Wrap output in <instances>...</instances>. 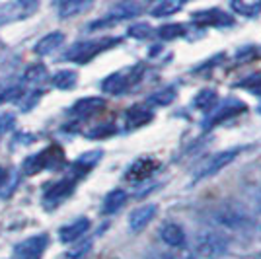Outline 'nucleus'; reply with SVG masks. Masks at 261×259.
I'll use <instances>...</instances> for the list:
<instances>
[{
  "instance_id": "f257e3e1",
  "label": "nucleus",
  "mask_w": 261,
  "mask_h": 259,
  "mask_svg": "<svg viewBox=\"0 0 261 259\" xmlns=\"http://www.w3.org/2000/svg\"><path fill=\"white\" fill-rule=\"evenodd\" d=\"M119 43L117 37H106V39H96V41H82V43L72 45L63 59L66 61H74V63H88L92 61L96 55H99L101 51H108L113 45Z\"/></svg>"
},
{
  "instance_id": "f03ea898",
  "label": "nucleus",
  "mask_w": 261,
  "mask_h": 259,
  "mask_svg": "<svg viewBox=\"0 0 261 259\" xmlns=\"http://www.w3.org/2000/svg\"><path fill=\"white\" fill-rule=\"evenodd\" d=\"M61 164H65V154H63L61 148L51 146V148H45V150L30 156V158L23 162V172L28 173V175H35V173L41 172V170L59 168Z\"/></svg>"
},
{
  "instance_id": "7ed1b4c3",
  "label": "nucleus",
  "mask_w": 261,
  "mask_h": 259,
  "mask_svg": "<svg viewBox=\"0 0 261 259\" xmlns=\"http://www.w3.org/2000/svg\"><path fill=\"white\" fill-rule=\"evenodd\" d=\"M39 8V0H12L0 6V25L12 22H22L33 16Z\"/></svg>"
},
{
  "instance_id": "20e7f679",
  "label": "nucleus",
  "mask_w": 261,
  "mask_h": 259,
  "mask_svg": "<svg viewBox=\"0 0 261 259\" xmlns=\"http://www.w3.org/2000/svg\"><path fill=\"white\" fill-rule=\"evenodd\" d=\"M226 248H228L226 240L213 230H205L195 238V251L203 257L217 259L226 251Z\"/></svg>"
},
{
  "instance_id": "39448f33",
  "label": "nucleus",
  "mask_w": 261,
  "mask_h": 259,
  "mask_svg": "<svg viewBox=\"0 0 261 259\" xmlns=\"http://www.w3.org/2000/svg\"><path fill=\"white\" fill-rule=\"evenodd\" d=\"M49 244V236L47 234H39V236L28 238L20 242L16 248H14V257L16 259H39L41 253L45 251Z\"/></svg>"
},
{
  "instance_id": "423d86ee",
  "label": "nucleus",
  "mask_w": 261,
  "mask_h": 259,
  "mask_svg": "<svg viewBox=\"0 0 261 259\" xmlns=\"http://www.w3.org/2000/svg\"><path fill=\"white\" fill-rule=\"evenodd\" d=\"M139 12H141L139 4H135V2H121V4H117L113 10L109 12L103 20L90 23V30H98V28H106V25H109V23H113V22L129 20V18H133V16H137Z\"/></svg>"
},
{
  "instance_id": "0eeeda50",
  "label": "nucleus",
  "mask_w": 261,
  "mask_h": 259,
  "mask_svg": "<svg viewBox=\"0 0 261 259\" xmlns=\"http://www.w3.org/2000/svg\"><path fill=\"white\" fill-rule=\"evenodd\" d=\"M236 156H238V150H236V148L220 152V154H217V156H213L207 164H203V168L195 173V177L197 179H201V177H207V175H215V173L220 172L222 168H226Z\"/></svg>"
},
{
  "instance_id": "6e6552de",
  "label": "nucleus",
  "mask_w": 261,
  "mask_h": 259,
  "mask_svg": "<svg viewBox=\"0 0 261 259\" xmlns=\"http://www.w3.org/2000/svg\"><path fill=\"white\" fill-rule=\"evenodd\" d=\"M74 191V179H59L45 187V203H59Z\"/></svg>"
},
{
  "instance_id": "1a4fd4ad",
  "label": "nucleus",
  "mask_w": 261,
  "mask_h": 259,
  "mask_svg": "<svg viewBox=\"0 0 261 259\" xmlns=\"http://www.w3.org/2000/svg\"><path fill=\"white\" fill-rule=\"evenodd\" d=\"M191 18H193L197 23H201V25H230V23L234 22L232 16L224 14V12L218 10V8L195 12Z\"/></svg>"
},
{
  "instance_id": "9d476101",
  "label": "nucleus",
  "mask_w": 261,
  "mask_h": 259,
  "mask_svg": "<svg viewBox=\"0 0 261 259\" xmlns=\"http://www.w3.org/2000/svg\"><path fill=\"white\" fill-rule=\"evenodd\" d=\"M94 6V0H57V10L61 18H72L84 14Z\"/></svg>"
},
{
  "instance_id": "9b49d317",
  "label": "nucleus",
  "mask_w": 261,
  "mask_h": 259,
  "mask_svg": "<svg viewBox=\"0 0 261 259\" xmlns=\"http://www.w3.org/2000/svg\"><path fill=\"white\" fill-rule=\"evenodd\" d=\"M101 108H103L101 97H84V99H78L76 103L70 108V113L78 119H86L94 113H98Z\"/></svg>"
},
{
  "instance_id": "f8f14e48",
  "label": "nucleus",
  "mask_w": 261,
  "mask_h": 259,
  "mask_svg": "<svg viewBox=\"0 0 261 259\" xmlns=\"http://www.w3.org/2000/svg\"><path fill=\"white\" fill-rule=\"evenodd\" d=\"M88 228H90V220H88V218H78L74 222H70V224H66V226L61 228L59 238H61V242L70 244V242L78 240L80 236H84L88 232Z\"/></svg>"
},
{
  "instance_id": "ddd939ff",
  "label": "nucleus",
  "mask_w": 261,
  "mask_h": 259,
  "mask_svg": "<svg viewBox=\"0 0 261 259\" xmlns=\"http://www.w3.org/2000/svg\"><path fill=\"white\" fill-rule=\"evenodd\" d=\"M156 215V205H144V206H139V209H135L129 216V226L130 230H135V232H139L142 228L146 226L150 220L154 218Z\"/></svg>"
},
{
  "instance_id": "4468645a",
  "label": "nucleus",
  "mask_w": 261,
  "mask_h": 259,
  "mask_svg": "<svg viewBox=\"0 0 261 259\" xmlns=\"http://www.w3.org/2000/svg\"><path fill=\"white\" fill-rule=\"evenodd\" d=\"M156 168H158V164L152 160H139L130 166V170L127 172V179H130L133 184H139L142 179H146Z\"/></svg>"
},
{
  "instance_id": "2eb2a0df",
  "label": "nucleus",
  "mask_w": 261,
  "mask_h": 259,
  "mask_svg": "<svg viewBox=\"0 0 261 259\" xmlns=\"http://www.w3.org/2000/svg\"><path fill=\"white\" fill-rule=\"evenodd\" d=\"M160 238L172 248H181L185 244L184 228L177 226V224H164L162 230H160Z\"/></svg>"
},
{
  "instance_id": "dca6fc26",
  "label": "nucleus",
  "mask_w": 261,
  "mask_h": 259,
  "mask_svg": "<svg viewBox=\"0 0 261 259\" xmlns=\"http://www.w3.org/2000/svg\"><path fill=\"white\" fill-rule=\"evenodd\" d=\"M63 41H65V35L61 32H53V33H49V35H45V37H41V39L37 41V45L33 47V51L37 55H49V53H53L57 47H61Z\"/></svg>"
},
{
  "instance_id": "f3484780",
  "label": "nucleus",
  "mask_w": 261,
  "mask_h": 259,
  "mask_svg": "<svg viewBox=\"0 0 261 259\" xmlns=\"http://www.w3.org/2000/svg\"><path fill=\"white\" fill-rule=\"evenodd\" d=\"M129 82L133 84L135 82V78H130V76H125L121 74V72H115V74L108 76L103 82H101V88H103V92H111V94H119L123 92L125 88L129 86Z\"/></svg>"
},
{
  "instance_id": "a211bd4d",
  "label": "nucleus",
  "mask_w": 261,
  "mask_h": 259,
  "mask_svg": "<svg viewBox=\"0 0 261 259\" xmlns=\"http://www.w3.org/2000/svg\"><path fill=\"white\" fill-rule=\"evenodd\" d=\"M125 201H127V193H125L123 189H115V191H111V193L103 199L101 213H103V215H113V213H117L121 206L125 205Z\"/></svg>"
},
{
  "instance_id": "6ab92c4d",
  "label": "nucleus",
  "mask_w": 261,
  "mask_h": 259,
  "mask_svg": "<svg viewBox=\"0 0 261 259\" xmlns=\"http://www.w3.org/2000/svg\"><path fill=\"white\" fill-rule=\"evenodd\" d=\"M78 76L74 70H59L57 74L53 76V86L59 88V90H72L74 84H76Z\"/></svg>"
},
{
  "instance_id": "aec40b11",
  "label": "nucleus",
  "mask_w": 261,
  "mask_h": 259,
  "mask_svg": "<svg viewBox=\"0 0 261 259\" xmlns=\"http://www.w3.org/2000/svg\"><path fill=\"white\" fill-rule=\"evenodd\" d=\"M45 78H47V68H45V65L28 66V70H25V74H23V80H25L28 84H32V86L41 84Z\"/></svg>"
},
{
  "instance_id": "412c9836",
  "label": "nucleus",
  "mask_w": 261,
  "mask_h": 259,
  "mask_svg": "<svg viewBox=\"0 0 261 259\" xmlns=\"http://www.w3.org/2000/svg\"><path fill=\"white\" fill-rule=\"evenodd\" d=\"M150 117H152V113L146 111V108L137 106V108L129 109V113H127V123H129V127H139L142 123H146Z\"/></svg>"
},
{
  "instance_id": "4be33fe9",
  "label": "nucleus",
  "mask_w": 261,
  "mask_h": 259,
  "mask_svg": "<svg viewBox=\"0 0 261 259\" xmlns=\"http://www.w3.org/2000/svg\"><path fill=\"white\" fill-rule=\"evenodd\" d=\"M175 10H179V2L177 0H160L152 10H150V14L156 16V18H160V16H170Z\"/></svg>"
},
{
  "instance_id": "5701e85b",
  "label": "nucleus",
  "mask_w": 261,
  "mask_h": 259,
  "mask_svg": "<svg viewBox=\"0 0 261 259\" xmlns=\"http://www.w3.org/2000/svg\"><path fill=\"white\" fill-rule=\"evenodd\" d=\"M99 158H101V150H92V152H86V154H82L80 158H78L74 166H76V170H92L96 164L99 162Z\"/></svg>"
},
{
  "instance_id": "b1692460",
  "label": "nucleus",
  "mask_w": 261,
  "mask_h": 259,
  "mask_svg": "<svg viewBox=\"0 0 261 259\" xmlns=\"http://www.w3.org/2000/svg\"><path fill=\"white\" fill-rule=\"evenodd\" d=\"M174 97H175V92L172 88H168V90L156 92L154 96L148 97V103H154V106H168V103H172Z\"/></svg>"
},
{
  "instance_id": "393cba45",
  "label": "nucleus",
  "mask_w": 261,
  "mask_h": 259,
  "mask_svg": "<svg viewBox=\"0 0 261 259\" xmlns=\"http://www.w3.org/2000/svg\"><path fill=\"white\" fill-rule=\"evenodd\" d=\"M158 35L162 37V39H174L177 35H184V25H179V23H168V25H162L160 30H158Z\"/></svg>"
},
{
  "instance_id": "a878e982",
  "label": "nucleus",
  "mask_w": 261,
  "mask_h": 259,
  "mask_svg": "<svg viewBox=\"0 0 261 259\" xmlns=\"http://www.w3.org/2000/svg\"><path fill=\"white\" fill-rule=\"evenodd\" d=\"M23 96V88L22 86H10L6 88L2 94H0V106L2 103H10V101H16Z\"/></svg>"
},
{
  "instance_id": "bb28decb",
  "label": "nucleus",
  "mask_w": 261,
  "mask_h": 259,
  "mask_svg": "<svg viewBox=\"0 0 261 259\" xmlns=\"http://www.w3.org/2000/svg\"><path fill=\"white\" fill-rule=\"evenodd\" d=\"M150 33H152V30H150V25H146V23H135V25L129 28V35L135 37V39H146Z\"/></svg>"
},
{
  "instance_id": "cd10ccee",
  "label": "nucleus",
  "mask_w": 261,
  "mask_h": 259,
  "mask_svg": "<svg viewBox=\"0 0 261 259\" xmlns=\"http://www.w3.org/2000/svg\"><path fill=\"white\" fill-rule=\"evenodd\" d=\"M14 125H16V115H14V113H2V115H0V135L12 131Z\"/></svg>"
},
{
  "instance_id": "c85d7f7f",
  "label": "nucleus",
  "mask_w": 261,
  "mask_h": 259,
  "mask_svg": "<svg viewBox=\"0 0 261 259\" xmlns=\"http://www.w3.org/2000/svg\"><path fill=\"white\" fill-rule=\"evenodd\" d=\"M242 86L246 88V90H250V92L261 94V72H259V74L250 76V78H246V80L242 82Z\"/></svg>"
},
{
  "instance_id": "c756f323",
  "label": "nucleus",
  "mask_w": 261,
  "mask_h": 259,
  "mask_svg": "<svg viewBox=\"0 0 261 259\" xmlns=\"http://www.w3.org/2000/svg\"><path fill=\"white\" fill-rule=\"evenodd\" d=\"M115 133V127L113 125H101V127H96V129L88 131V139H99V137H109Z\"/></svg>"
},
{
  "instance_id": "7c9ffc66",
  "label": "nucleus",
  "mask_w": 261,
  "mask_h": 259,
  "mask_svg": "<svg viewBox=\"0 0 261 259\" xmlns=\"http://www.w3.org/2000/svg\"><path fill=\"white\" fill-rule=\"evenodd\" d=\"M215 97H217V94L211 90H205V92H201L199 96H197V99H195V103H197V108H207V106H211L213 101H215Z\"/></svg>"
},
{
  "instance_id": "2f4dec72",
  "label": "nucleus",
  "mask_w": 261,
  "mask_h": 259,
  "mask_svg": "<svg viewBox=\"0 0 261 259\" xmlns=\"http://www.w3.org/2000/svg\"><path fill=\"white\" fill-rule=\"evenodd\" d=\"M232 8L234 10L242 12V14H246V16H253V14H257L259 12V6H246L242 0H232Z\"/></svg>"
},
{
  "instance_id": "473e14b6",
  "label": "nucleus",
  "mask_w": 261,
  "mask_h": 259,
  "mask_svg": "<svg viewBox=\"0 0 261 259\" xmlns=\"http://www.w3.org/2000/svg\"><path fill=\"white\" fill-rule=\"evenodd\" d=\"M88 249H90V242H84V244H82L80 248H76V249H74V251H70V253H68V257H70V259L82 257V255L86 253Z\"/></svg>"
},
{
  "instance_id": "72a5a7b5",
  "label": "nucleus",
  "mask_w": 261,
  "mask_h": 259,
  "mask_svg": "<svg viewBox=\"0 0 261 259\" xmlns=\"http://www.w3.org/2000/svg\"><path fill=\"white\" fill-rule=\"evenodd\" d=\"M6 182H8V172H6V170L0 166V187L6 184Z\"/></svg>"
}]
</instances>
